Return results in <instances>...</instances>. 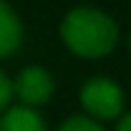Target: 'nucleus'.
I'll return each instance as SVG.
<instances>
[{
    "instance_id": "nucleus-7",
    "label": "nucleus",
    "mask_w": 131,
    "mask_h": 131,
    "mask_svg": "<svg viewBox=\"0 0 131 131\" xmlns=\"http://www.w3.org/2000/svg\"><path fill=\"white\" fill-rule=\"evenodd\" d=\"M10 96H13V83H10V78H8V76L0 71V111L8 106Z\"/></svg>"
},
{
    "instance_id": "nucleus-4",
    "label": "nucleus",
    "mask_w": 131,
    "mask_h": 131,
    "mask_svg": "<svg viewBox=\"0 0 131 131\" xmlns=\"http://www.w3.org/2000/svg\"><path fill=\"white\" fill-rule=\"evenodd\" d=\"M20 38H23V28H20L15 10L5 0H0V58L15 53L20 46Z\"/></svg>"
},
{
    "instance_id": "nucleus-2",
    "label": "nucleus",
    "mask_w": 131,
    "mask_h": 131,
    "mask_svg": "<svg viewBox=\"0 0 131 131\" xmlns=\"http://www.w3.org/2000/svg\"><path fill=\"white\" fill-rule=\"evenodd\" d=\"M81 103L86 106V111L93 114L96 118H114L124 108V93H121L118 83H114L111 78L96 76V78L83 83Z\"/></svg>"
},
{
    "instance_id": "nucleus-5",
    "label": "nucleus",
    "mask_w": 131,
    "mask_h": 131,
    "mask_svg": "<svg viewBox=\"0 0 131 131\" xmlns=\"http://www.w3.org/2000/svg\"><path fill=\"white\" fill-rule=\"evenodd\" d=\"M0 131H46V124L33 108L13 106L0 118Z\"/></svg>"
},
{
    "instance_id": "nucleus-6",
    "label": "nucleus",
    "mask_w": 131,
    "mask_h": 131,
    "mask_svg": "<svg viewBox=\"0 0 131 131\" xmlns=\"http://www.w3.org/2000/svg\"><path fill=\"white\" fill-rule=\"evenodd\" d=\"M58 131H103V126H101L98 121H93V118H86V116H73V118L63 121Z\"/></svg>"
},
{
    "instance_id": "nucleus-8",
    "label": "nucleus",
    "mask_w": 131,
    "mask_h": 131,
    "mask_svg": "<svg viewBox=\"0 0 131 131\" xmlns=\"http://www.w3.org/2000/svg\"><path fill=\"white\" fill-rule=\"evenodd\" d=\"M118 131H131V114H126L118 124Z\"/></svg>"
},
{
    "instance_id": "nucleus-1",
    "label": "nucleus",
    "mask_w": 131,
    "mask_h": 131,
    "mask_svg": "<svg viewBox=\"0 0 131 131\" xmlns=\"http://www.w3.org/2000/svg\"><path fill=\"white\" fill-rule=\"evenodd\" d=\"M61 38L76 56L101 58L111 53L118 43V25L103 10L81 5L73 8L61 23Z\"/></svg>"
},
{
    "instance_id": "nucleus-3",
    "label": "nucleus",
    "mask_w": 131,
    "mask_h": 131,
    "mask_svg": "<svg viewBox=\"0 0 131 131\" xmlns=\"http://www.w3.org/2000/svg\"><path fill=\"white\" fill-rule=\"evenodd\" d=\"M53 76H50L46 68L40 66H28L18 73L15 83H13V93H15L23 106H38V103H46L50 96H53Z\"/></svg>"
}]
</instances>
